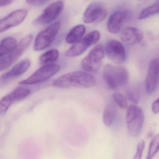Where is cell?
Here are the masks:
<instances>
[{
  "mask_svg": "<svg viewBox=\"0 0 159 159\" xmlns=\"http://www.w3.org/2000/svg\"><path fill=\"white\" fill-rule=\"evenodd\" d=\"M105 51L107 57L114 63L120 64L125 61L126 51L121 42L116 40H110L106 46Z\"/></svg>",
  "mask_w": 159,
  "mask_h": 159,
  "instance_id": "8fae6325",
  "label": "cell"
},
{
  "mask_svg": "<svg viewBox=\"0 0 159 159\" xmlns=\"http://www.w3.org/2000/svg\"><path fill=\"white\" fill-rule=\"evenodd\" d=\"M112 99L116 104L121 108H126L128 106L126 98L121 93H115L112 95Z\"/></svg>",
  "mask_w": 159,
  "mask_h": 159,
  "instance_id": "484cf974",
  "label": "cell"
},
{
  "mask_svg": "<svg viewBox=\"0 0 159 159\" xmlns=\"http://www.w3.org/2000/svg\"><path fill=\"white\" fill-rule=\"evenodd\" d=\"M117 109L116 103L110 101L107 105L103 115V121L106 126L110 127L114 123L117 115Z\"/></svg>",
  "mask_w": 159,
  "mask_h": 159,
  "instance_id": "e0dca14e",
  "label": "cell"
},
{
  "mask_svg": "<svg viewBox=\"0 0 159 159\" xmlns=\"http://www.w3.org/2000/svg\"><path fill=\"white\" fill-rule=\"evenodd\" d=\"M144 147V141L143 140L140 141L137 145L136 154H135L134 157V159H140L142 158Z\"/></svg>",
  "mask_w": 159,
  "mask_h": 159,
  "instance_id": "4316f807",
  "label": "cell"
},
{
  "mask_svg": "<svg viewBox=\"0 0 159 159\" xmlns=\"http://www.w3.org/2000/svg\"><path fill=\"white\" fill-rule=\"evenodd\" d=\"M30 65L31 62L30 60L25 59L20 61L1 77L0 85L5 86L13 78L23 74L29 69Z\"/></svg>",
  "mask_w": 159,
  "mask_h": 159,
  "instance_id": "5bb4252c",
  "label": "cell"
},
{
  "mask_svg": "<svg viewBox=\"0 0 159 159\" xmlns=\"http://www.w3.org/2000/svg\"><path fill=\"white\" fill-rule=\"evenodd\" d=\"M126 120L128 130L131 135L134 137L139 136L143 129L144 120L142 109L136 105H130L127 111Z\"/></svg>",
  "mask_w": 159,
  "mask_h": 159,
  "instance_id": "5b68a950",
  "label": "cell"
},
{
  "mask_svg": "<svg viewBox=\"0 0 159 159\" xmlns=\"http://www.w3.org/2000/svg\"><path fill=\"white\" fill-rule=\"evenodd\" d=\"M86 31V27L83 24L75 26L69 32L66 37V41L69 44H74L82 38Z\"/></svg>",
  "mask_w": 159,
  "mask_h": 159,
  "instance_id": "ac0fdd59",
  "label": "cell"
},
{
  "mask_svg": "<svg viewBox=\"0 0 159 159\" xmlns=\"http://www.w3.org/2000/svg\"><path fill=\"white\" fill-rule=\"evenodd\" d=\"M64 7V2L62 1H58L48 5L42 14L34 21V25L35 26L45 25L50 23L56 19L62 12Z\"/></svg>",
  "mask_w": 159,
  "mask_h": 159,
  "instance_id": "9c48e42d",
  "label": "cell"
},
{
  "mask_svg": "<svg viewBox=\"0 0 159 159\" xmlns=\"http://www.w3.org/2000/svg\"><path fill=\"white\" fill-rule=\"evenodd\" d=\"M126 97L131 101L137 104L140 100V91L139 88L135 86L128 87L125 90Z\"/></svg>",
  "mask_w": 159,
  "mask_h": 159,
  "instance_id": "7402d4cb",
  "label": "cell"
},
{
  "mask_svg": "<svg viewBox=\"0 0 159 159\" xmlns=\"http://www.w3.org/2000/svg\"><path fill=\"white\" fill-rule=\"evenodd\" d=\"M121 41L128 45H134L140 43L143 38V34L134 27H128L123 30L120 35Z\"/></svg>",
  "mask_w": 159,
  "mask_h": 159,
  "instance_id": "9a60e30c",
  "label": "cell"
},
{
  "mask_svg": "<svg viewBox=\"0 0 159 159\" xmlns=\"http://www.w3.org/2000/svg\"><path fill=\"white\" fill-rule=\"evenodd\" d=\"M48 1V0H26V2L30 5L37 6L45 3Z\"/></svg>",
  "mask_w": 159,
  "mask_h": 159,
  "instance_id": "83f0119b",
  "label": "cell"
},
{
  "mask_svg": "<svg viewBox=\"0 0 159 159\" xmlns=\"http://www.w3.org/2000/svg\"><path fill=\"white\" fill-rule=\"evenodd\" d=\"M59 57V52L57 49L48 50L42 54L39 58L40 63L43 65L53 64L57 61Z\"/></svg>",
  "mask_w": 159,
  "mask_h": 159,
  "instance_id": "ffe728a7",
  "label": "cell"
},
{
  "mask_svg": "<svg viewBox=\"0 0 159 159\" xmlns=\"http://www.w3.org/2000/svg\"><path fill=\"white\" fill-rule=\"evenodd\" d=\"M28 14L26 9H17L0 20V33L21 24Z\"/></svg>",
  "mask_w": 159,
  "mask_h": 159,
  "instance_id": "30bf717a",
  "label": "cell"
},
{
  "mask_svg": "<svg viewBox=\"0 0 159 159\" xmlns=\"http://www.w3.org/2000/svg\"><path fill=\"white\" fill-rule=\"evenodd\" d=\"M17 44L14 37H7L0 42V58L15 48Z\"/></svg>",
  "mask_w": 159,
  "mask_h": 159,
  "instance_id": "d6986e66",
  "label": "cell"
},
{
  "mask_svg": "<svg viewBox=\"0 0 159 159\" xmlns=\"http://www.w3.org/2000/svg\"><path fill=\"white\" fill-rule=\"evenodd\" d=\"M106 16L104 7L99 3H93L86 8L83 14V21L86 23H99Z\"/></svg>",
  "mask_w": 159,
  "mask_h": 159,
  "instance_id": "7c38bea8",
  "label": "cell"
},
{
  "mask_svg": "<svg viewBox=\"0 0 159 159\" xmlns=\"http://www.w3.org/2000/svg\"><path fill=\"white\" fill-rule=\"evenodd\" d=\"M159 150V133L155 136L150 143L147 159L153 158Z\"/></svg>",
  "mask_w": 159,
  "mask_h": 159,
  "instance_id": "cb8c5ba5",
  "label": "cell"
},
{
  "mask_svg": "<svg viewBox=\"0 0 159 159\" xmlns=\"http://www.w3.org/2000/svg\"><path fill=\"white\" fill-rule=\"evenodd\" d=\"M104 56L105 50L103 46L100 44L97 45L81 61V68L89 73H96L102 66Z\"/></svg>",
  "mask_w": 159,
  "mask_h": 159,
  "instance_id": "277c9868",
  "label": "cell"
},
{
  "mask_svg": "<svg viewBox=\"0 0 159 159\" xmlns=\"http://www.w3.org/2000/svg\"><path fill=\"white\" fill-rule=\"evenodd\" d=\"M158 62L159 63V58H158V59L157 60Z\"/></svg>",
  "mask_w": 159,
  "mask_h": 159,
  "instance_id": "4dcf8cb0",
  "label": "cell"
},
{
  "mask_svg": "<svg viewBox=\"0 0 159 159\" xmlns=\"http://www.w3.org/2000/svg\"><path fill=\"white\" fill-rule=\"evenodd\" d=\"M152 110L154 114H157L159 112V98L155 101L152 105Z\"/></svg>",
  "mask_w": 159,
  "mask_h": 159,
  "instance_id": "f1b7e54d",
  "label": "cell"
},
{
  "mask_svg": "<svg viewBox=\"0 0 159 159\" xmlns=\"http://www.w3.org/2000/svg\"><path fill=\"white\" fill-rule=\"evenodd\" d=\"M100 37L101 35L98 31L90 32L79 41L74 43L73 45L65 52V56L73 58L81 55L90 46L95 44L100 40Z\"/></svg>",
  "mask_w": 159,
  "mask_h": 159,
  "instance_id": "ba28073f",
  "label": "cell"
},
{
  "mask_svg": "<svg viewBox=\"0 0 159 159\" xmlns=\"http://www.w3.org/2000/svg\"><path fill=\"white\" fill-rule=\"evenodd\" d=\"M159 83V63L157 60L153 59L149 63L146 81L147 92L153 93L157 88Z\"/></svg>",
  "mask_w": 159,
  "mask_h": 159,
  "instance_id": "4fadbf2b",
  "label": "cell"
},
{
  "mask_svg": "<svg viewBox=\"0 0 159 159\" xmlns=\"http://www.w3.org/2000/svg\"><path fill=\"white\" fill-rule=\"evenodd\" d=\"M159 13V2L143 9L139 15V19L140 20L144 19Z\"/></svg>",
  "mask_w": 159,
  "mask_h": 159,
  "instance_id": "603a6c76",
  "label": "cell"
},
{
  "mask_svg": "<svg viewBox=\"0 0 159 159\" xmlns=\"http://www.w3.org/2000/svg\"><path fill=\"white\" fill-rule=\"evenodd\" d=\"M126 14L124 12H115L111 15L107 24V29L109 32L117 34L120 31L123 22L126 18Z\"/></svg>",
  "mask_w": 159,
  "mask_h": 159,
  "instance_id": "2e32d148",
  "label": "cell"
},
{
  "mask_svg": "<svg viewBox=\"0 0 159 159\" xmlns=\"http://www.w3.org/2000/svg\"><path fill=\"white\" fill-rule=\"evenodd\" d=\"M102 76L108 88L114 90L127 85L129 81V72L122 66L106 64L104 67Z\"/></svg>",
  "mask_w": 159,
  "mask_h": 159,
  "instance_id": "7a4b0ae2",
  "label": "cell"
},
{
  "mask_svg": "<svg viewBox=\"0 0 159 159\" xmlns=\"http://www.w3.org/2000/svg\"><path fill=\"white\" fill-rule=\"evenodd\" d=\"M14 0H0V7L6 6L11 4Z\"/></svg>",
  "mask_w": 159,
  "mask_h": 159,
  "instance_id": "f546056e",
  "label": "cell"
},
{
  "mask_svg": "<svg viewBox=\"0 0 159 159\" xmlns=\"http://www.w3.org/2000/svg\"><path fill=\"white\" fill-rule=\"evenodd\" d=\"M60 66L57 64L44 65L36 70L28 78L20 81V85H32L40 84L48 80L56 75L60 70Z\"/></svg>",
  "mask_w": 159,
  "mask_h": 159,
  "instance_id": "52a82bcc",
  "label": "cell"
},
{
  "mask_svg": "<svg viewBox=\"0 0 159 159\" xmlns=\"http://www.w3.org/2000/svg\"><path fill=\"white\" fill-rule=\"evenodd\" d=\"M60 26V22L57 21L40 32L35 38L34 49L36 51H40L50 46L58 33Z\"/></svg>",
  "mask_w": 159,
  "mask_h": 159,
  "instance_id": "8992f818",
  "label": "cell"
},
{
  "mask_svg": "<svg viewBox=\"0 0 159 159\" xmlns=\"http://www.w3.org/2000/svg\"><path fill=\"white\" fill-rule=\"evenodd\" d=\"M96 83V79L91 74L84 71H76L61 76L55 79L53 86L59 89L91 88Z\"/></svg>",
  "mask_w": 159,
  "mask_h": 159,
  "instance_id": "6da1fadb",
  "label": "cell"
},
{
  "mask_svg": "<svg viewBox=\"0 0 159 159\" xmlns=\"http://www.w3.org/2000/svg\"><path fill=\"white\" fill-rule=\"evenodd\" d=\"M33 39V35H26L17 44L15 48L0 58V71L9 68L21 57L30 47Z\"/></svg>",
  "mask_w": 159,
  "mask_h": 159,
  "instance_id": "3957f363",
  "label": "cell"
},
{
  "mask_svg": "<svg viewBox=\"0 0 159 159\" xmlns=\"http://www.w3.org/2000/svg\"><path fill=\"white\" fill-rule=\"evenodd\" d=\"M31 94V91L26 88L19 87L8 94L14 102L24 100Z\"/></svg>",
  "mask_w": 159,
  "mask_h": 159,
  "instance_id": "44dd1931",
  "label": "cell"
},
{
  "mask_svg": "<svg viewBox=\"0 0 159 159\" xmlns=\"http://www.w3.org/2000/svg\"><path fill=\"white\" fill-rule=\"evenodd\" d=\"M13 103L8 94L3 97L0 100V114H6Z\"/></svg>",
  "mask_w": 159,
  "mask_h": 159,
  "instance_id": "d4e9b609",
  "label": "cell"
}]
</instances>
